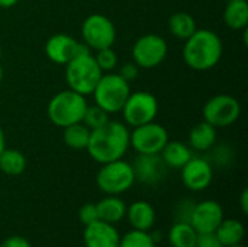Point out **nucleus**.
<instances>
[{"mask_svg": "<svg viewBox=\"0 0 248 247\" xmlns=\"http://www.w3.org/2000/svg\"><path fill=\"white\" fill-rule=\"evenodd\" d=\"M129 130L119 121H108L105 125L90 130L87 151L90 157L100 163L122 159L129 148Z\"/></svg>", "mask_w": 248, "mask_h": 247, "instance_id": "nucleus-1", "label": "nucleus"}, {"mask_svg": "<svg viewBox=\"0 0 248 247\" xmlns=\"http://www.w3.org/2000/svg\"><path fill=\"white\" fill-rule=\"evenodd\" d=\"M222 54V39L211 29H196L185 41L183 60L192 70L208 71L214 68L221 61Z\"/></svg>", "mask_w": 248, "mask_h": 247, "instance_id": "nucleus-2", "label": "nucleus"}, {"mask_svg": "<svg viewBox=\"0 0 248 247\" xmlns=\"http://www.w3.org/2000/svg\"><path fill=\"white\" fill-rule=\"evenodd\" d=\"M103 71L99 68L90 48H84L65 64V82L68 89L87 96L92 95Z\"/></svg>", "mask_w": 248, "mask_h": 247, "instance_id": "nucleus-3", "label": "nucleus"}, {"mask_svg": "<svg viewBox=\"0 0 248 247\" xmlns=\"http://www.w3.org/2000/svg\"><path fill=\"white\" fill-rule=\"evenodd\" d=\"M87 108L86 96L67 89L55 93L46 106V115L49 121L60 127L65 128L68 125L83 121L84 112Z\"/></svg>", "mask_w": 248, "mask_h": 247, "instance_id": "nucleus-4", "label": "nucleus"}, {"mask_svg": "<svg viewBox=\"0 0 248 247\" xmlns=\"http://www.w3.org/2000/svg\"><path fill=\"white\" fill-rule=\"evenodd\" d=\"M129 93V83L125 79H122L118 73L102 74L100 80L97 82L96 87L92 92L94 103L105 109L109 115L122 111L124 103L128 99Z\"/></svg>", "mask_w": 248, "mask_h": 247, "instance_id": "nucleus-5", "label": "nucleus"}, {"mask_svg": "<svg viewBox=\"0 0 248 247\" xmlns=\"http://www.w3.org/2000/svg\"><path fill=\"white\" fill-rule=\"evenodd\" d=\"M96 183L106 195H121L129 191L135 183L132 165L122 159L102 165L96 175Z\"/></svg>", "mask_w": 248, "mask_h": 247, "instance_id": "nucleus-6", "label": "nucleus"}, {"mask_svg": "<svg viewBox=\"0 0 248 247\" xmlns=\"http://www.w3.org/2000/svg\"><path fill=\"white\" fill-rule=\"evenodd\" d=\"M81 38L83 44L93 51L109 48L115 44L116 28L108 16L102 13H92L81 25Z\"/></svg>", "mask_w": 248, "mask_h": 247, "instance_id": "nucleus-7", "label": "nucleus"}, {"mask_svg": "<svg viewBox=\"0 0 248 247\" xmlns=\"http://www.w3.org/2000/svg\"><path fill=\"white\" fill-rule=\"evenodd\" d=\"M121 112L125 122L134 128L155 119L158 114V100L153 93L145 90L131 92Z\"/></svg>", "mask_w": 248, "mask_h": 247, "instance_id": "nucleus-8", "label": "nucleus"}, {"mask_svg": "<svg viewBox=\"0 0 248 247\" xmlns=\"http://www.w3.org/2000/svg\"><path fill=\"white\" fill-rule=\"evenodd\" d=\"M203 121L214 125L215 128L230 127L241 115V105L237 98L231 95H215L211 98L202 109Z\"/></svg>", "mask_w": 248, "mask_h": 247, "instance_id": "nucleus-9", "label": "nucleus"}, {"mask_svg": "<svg viewBox=\"0 0 248 247\" xmlns=\"http://www.w3.org/2000/svg\"><path fill=\"white\" fill-rule=\"evenodd\" d=\"M167 143V130L154 121L134 127L132 132H129V146L138 154H160Z\"/></svg>", "mask_w": 248, "mask_h": 247, "instance_id": "nucleus-10", "label": "nucleus"}, {"mask_svg": "<svg viewBox=\"0 0 248 247\" xmlns=\"http://www.w3.org/2000/svg\"><path fill=\"white\" fill-rule=\"evenodd\" d=\"M169 54L167 41L157 33L140 36L132 47V60L140 68H154L160 66Z\"/></svg>", "mask_w": 248, "mask_h": 247, "instance_id": "nucleus-11", "label": "nucleus"}, {"mask_svg": "<svg viewBox=\"0 0 248 247\" xmlns=\"http://www.w3.org/2000/svg\"><path fill=\"white\" fill-rule=\"evenodd\" d=\"M224 218L225 217L221 204L214 199H205L195 204L190 224L198 231V234H209L215 233Z\"/></svg>", "mask_w": 248, "mask_h": 247, "instance_id": "nucleus-12", "label": "nucleus"}, {"mask_svg": "<svg viewBox=\"0 0 248 247\" xmlns=\"http://www.w3.org/2000/svg\"><path fill=\"white\" fill-rule=\"evenodd\" d=\"M87 48L83 42H78L71 35L55 33L49 36L45 42V55L46 58L58 66H65L71 58H74L80 51Z\"/></svg>", "mask_w": 248, "mask_h": 247, "instance_id": "nucleus-13", "label": "nucleus"}, {"mask_svg": "<svg viewBox=\"0 0 248 247\" xmlns=\"http://www.w3.org/2000/svg\"><path fill=\"white\" fill-rule=\"evenodd\" d=\"M214 181V167L203 157H192L182 167V182L193 192H201L209 188Z\"/></svg>", "mask_w": 248, "mask_h": 247, "instance_id": "nucleus-14", "label": "nucleus"}, {"mask_svg": "<svg viewBox=\"0 0 248 247\" xmlns=\"http://www.w3.org/2000/svg\"><path fill=\"white\" fill-rule=\"evenodd\" d=\"M132 169L135 181L150 186L163 182L169 172V167L166 166L160 154H138L132 165Z\"/></svg>", "mask_w": 248, "mask_h": 247, "instance_id": "nucleus-15", "label": "nucleus"}, {"mask_svg": "<svg viewBox=\"0 0 248 247\" xmlns=\"http://www.w3.org/2000/svg\"><path fill=\"white\" fill-rule=\"evenodd\" d=\"M121 240L119 231L115 224L97 220L89 226H84L83 242L86 247H118Z\"/></svg>", "mask_w": 248, "mask_h": 247, "instance_id": "nucleus-16", "label": "nucleus"}, {"mask_svg": "<svg viewBox=\"0 0 248 247\" xmlns=\"http://www.w3.org/2000/svg\"><path fill=\"white\" fill-rule=\"evenodd\" d=\"M128 223L132 229L141 231H150L155 224V210L147 201H135L129 207H126Z\"/></svg>", "mask_w": 248, "mask_h": 247, "instance_id": "nucleus-17", "label": "nucleus"}, {"mask_svg": "<svg viewBox=\"0 0 248 247\" xmlns=\"http://www.w3.org/2000/svg\"><path fill=\"white\" fill-rule=\"evenodd\" d=\"M99 220L106 221L109 224H116L125 218L126 204L119 195H108L96 204Z\"/></svg>", "mask_w": 248, "mask_h": 247, "instance_id": "nucleus-18", "label": "nucleus"}, {"mask_svg": "<svg viewBox=\"0 0 248 247\" xmlns=\"http://www.w3.org/2000/svg\"><path fill=\"white\" fill-rule=\"evenodd\" d=\"M160 156L169 169H182L192 157V148L182 141H170L160 151Z\"/></svg>", "mask_w": 248, "mask_h": 247, "instance_id": "nucleus-19", "label": "nucleus"}, {"mask_svg": "<svg viewBox=\"0 0 248 247\" xmlns=\"http://www.w3.org/2000/svg\"><path fill=\"white\" fill-rule=\"evenodd\" d=\"M217 143V128L206 121L196 124L189 134L190 148L196 151H208Z\"/></svg>", "mask_w": 248, "mask_h": 247, "instance_id": "nucleus-20", "label": "nucleus"}, {"mask_svg": "<svg viewBox=\"0 0 248 247\" xmlns=\"http://www.w3.org/2000/svg\"><path fill=\"white\" fill-rule=\"evenodd\" d=\"M214 234L217 236V239L219 240V243L224 247L234 246V245H238L243 242L244 234H246V229L240 220L224 218Z\"/></svg>", "mask_w": 248, "mask_h": 247, "instance_id": "nucleus-21", "label": "nucleus"}, {"mask_svg": "<svg viewBox=\"0 0 248 247\" xmlns=\"http://www.w3.org/2000/svg\"><path fill=\"white\" fill-rule=\"evenodd\" d=\"M224 22L234 31H243L248 26L247 0H230L224 9Z\"/></svg>", "mask_w": 248, "mask_h": 247, "instance_id": "nucleus-22", "label": "nucleus"}, {"mask_svg": "<svg viewBox=\"0 0 248 247\" xmlns=\"http://www.w3.org/2000/svg\"><path fill=\"white\" fill-rule=\"evenodd\" d=\"M26 157L15 148H4L0 154V170L7 176H19L26 170Z\"/></svg>", "mask_w": 248, "mask_h": 247, "instance_id": "nucleus-23", "label": "nucleus"}, {"mask_svg": "<svg viewBox=\"0 0 248 247\" xmlns=\"http://www.w3.org/2000/svg\"><path fill=\"white\" fill-rule=\"evenodd\" d=\"M169 29L174 38H177L180 41H186L190 35H193V32L198 28H196V22H195L193 16H190L186 12H177L170 16Z\"/></svg>", "mask_w": 248, "mask_h": 247, "instance_id": "nucleus-24", "label": "nucleus"}, {"mask_svg": "<svg viewBox=\"0 0 248 247\" xmlns=\"http://www.w3.org/2000/svg\"><path fill=\"white\" fill-rule=\"evenodd\" d=\"M198 231L190 223L176 221L169 231V242L171 247H195Z\"/></svg>", "mask_w": 248, "mask_h": 247, "instance_id": "nucleus-25", "label": "nucleus"}, {"mask_svg": "<svg viewBox=\"0 0 248 247\" xmlns=\"http://www.w3.org/2000/svg\"><path fill=\"white\" fill-rule=\"evenodd\" d=\"M62 130H64V132H62L64 143L70 148H73V150H86L87 148L89 138H90V130L83 122L68 125Z\"/></svg>", "mask_w": 248, "mask_h": 247, "instance_id": "nucleus-26", "label": "nucleus"}, {"mask_svg": "<svg viewBox=\"0 0 248 247\" xmlns=\"http://www.w3.org/2000/svg\"><path fill=\"white\" fill-rule=\"evenodd\" d=\"M118 247H155V239L150 231L132 229L121 237Z\"/></svg>", "mask_w": 248, "mask_h": 247, "instance_id": "nucleus-27", "label": "nucleus"}, {"mask_svg": "<svg viewBox=\"0 0 248 247\" xmlns=\"http://www.w3.org/2000/svg\"><path fill=\"white\" fill-rule=\"evenodd\" d=\"M109 121V114L102 109L100 106L94 105H87L84 116H83V124L89 128V130H96L102 125H105Z\"/></svg>", "mask_w": 248, "mask_h": 247, "instance_id": "nucleus-28", "label": "nucleus"}, {"mask_svg": "<svg viewBox=\"0 0 248 247\" xmlns=\"http://www.w3.org/2000/svg\"><path fill=\"white\" fill-rule=\"evenodd\" d=\"M94 55V60L99 66V68L103 71V73H110L112 70L116 68L118 66V55L116 52L112 49V47L109 48H102V49H97Z\"/></svg>", "mask_w": 248, "mask_h": 247, "instance_id": "nucleus-29", "label": "nucleus"}, {"mask_svg": "<svg viewBox=\"0 0 248 247\" xmlns=\"http://www.w3.org/2000/svg\"><path fill=\"white\" fill-rule=\"evenodd\" d=\"M193 208H195V202L185 198L182 201H179L174 207V218L176 221H180V223H190V217H192V213H193Z\"/></svg>", "mask_w": 248, "mask_h": 247, "instance_id": "nucleus-30", "label": "nucleus"}, {"mask_svg": "<svg viewBox=\"0 0 248 247\" xmlns=\"http://www.w3.org/2000/svg\"><path fill=\"white\" fill-rule=\"evenodd\" d=\"M78 220L83 226H89L94 221L99 220V215H97V208H96V204H92V202H87L84 205H81V208L78 210Z\"/></svg>", "mask_w": 248, "mask_h": 247, "instance_id": "nucleus-31", "label": "nucleus"}, {"mask_svg": "<svg viewBox=\"0 0 248 247\" xmlns=\"http://www.w3.org/2000/svg\"><path fill=\"white\" fill-rule=\"evenodd\" d=\"M138 73H140V67L134 63V61H131V63H125L121 68H119V76L122 77V79H125L128 83H131L132 80H135L137 77H138Z\"/></svg>", "mask_w": 248, "mask_h": 247, "instance_id": "nucleus-32", "label": "nucleus"}, {"mask_svg": "<svg viewBox=\"0 0 248 247\" xmlns=\"http://www.w3.org/2000/svg\"><path fill=\"white\" fill-rule=\"evenodd\" d=\"M195 247H224L219 240L217 239V236L214 233L209 234H198Z\"/></svg>", "mask_w": 248, "mask_h": 247, "instance_id": "nucleus-33", "label": "nucleus"}, {"mask_svg": "<svg viewBox=\"0 0 248 247\" xmlns=\"http://www.w3.org/2000/svg\"><path fill=\"white\" fill-rule=\"evenodd\" d=\"M0 247H32L29 240L23 236H10L7 239H4Z\"/></svg>", "mask_w": 248, "mask_h": 247, "instance_id": "nucleus-34", "label": "nucleus"}, {"mask_svg": "<svg viewBox=\"0 0 248 247\" xmlns=\"http://www.w3.org/2000/svg\"><path fill=\"white\" fill-rule=\"evenodd\" d=\"M240 207H241V211L244 213V214H247L248 213V189H243V192H241V197H240Z\"/></svg>", "mask_w": 248, "mask_h": 247, "instance_id": "nucleus-35", "label": "nucleus"}, {"mask_svg": "<svg viewBox=\"0 0 248 247\" xmlns=\"http://www.w3.org/2000/svg\"><path fill=\"white\" fill-rule=\"evenodd\" d=\"M19 0H0V7L1 9H10L17 4Z\"/></svg>", "mask_w": 248, "mask_h": 247, "instance_id": "nucleus-36", "label": "nucleus"}, {"mask_svg": "<svg viewBox=\"0 0 248 247\" xmlns=\"http://www.w3.org/2000/svg\"><path fill=\"white\" fill-rule=\"evenodd\" d=\"M4 148H6V137H4V131L0 127V154Z\"/></svg>", "mask_w": 248, "mask_h": 247, "instance_id": "nucleus-37", "label": "nucleus"}, {"mask_svg": "<svg viewBox=\"0 0 248 247\" xmlns=\"http://www.w3.org/2000/svg\"><path fill=\"white\" fill-rule=\"evenodd\" d=\"M3 77H4V71H3V67L0 66V84H1V82H3Z\"/></svg>", "mask_w": 248, "mask_h": 247, "instance_id": "nucleus-38", "label": "nucleus"}, {"mask_svg": "<svg viewBox=\"0 0 248 247\" xmlns=\"http://www.w3.org/2000/svg\"><path fill=\"white\" fill-rule=\"evenodd\" d=\"M227 247H244L241 243H238V245H234V246H227Z\"/></svg>", "mask_w": 248, "mask_h": 247, "instance_id": "nucleus-39", "label": "nucleus"}, {"mask_svg": "<svg viewBox=\"0 0 248 247\" xmlns=\"http://www.w3.org/2000/svg\"><path fill=\"white\" fill-rule=\"evenodd\" d=\"M1 55H3V49H1V45H0V60H1Z\"/></svg>", "mask_w": 248, "mask_h": 247, "instance_id": "nucleus-40", "label": "nucleus"}]
</instances>
